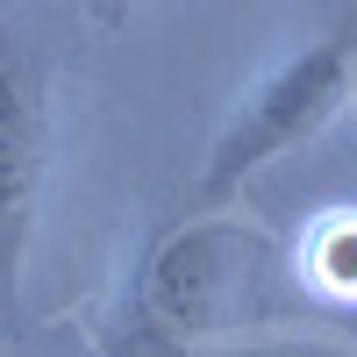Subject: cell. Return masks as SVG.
<instances>
[{
  "instance_id": "cell-5",
  "label": "cell",
  "mask_w": 357,
  "mask_h": 357,
  "mask_svg": "<svg viewBox=\"0 0 357 357\" xmlns=\"http://www.w3.org/2000/svg\"><path fill=\"white\" fill-rule=\"evenodd\" d=\"M86 8H93V22H122V15H129V0H86Z\"/></svg>"
},
{
  "instance_id": "cell-3",
  "label": "cell",
  "mask_w": 357,
  "mask_h": 357,
  "mask_svg": "<svg viewBox=\"0 0 357 357\" xmlns=\"http://www.w3.org/2000/svg\"><path fill=\"white\" fill-rule=\"evenodd\" d=\"M57 151V107H50V57L0 29V301L22 286V257L43 215Z\"/></svg>"
},
{
  "instance_id": "cell-1",
  "label": "cell",
  "mask_w": 357,
  "mask_h": 357,
  "mask_svg": "<svg viewBox=\"0 0 357 357\" xmlns=\"http://www.w3.org/2000/svg\"><path fill=\"white\" fill-rule=\"evenodd\" d=\"M357 100V15H343L336 29L293 43L286 57H272L236 107L222 114L215 143H207V165H200V200H236L264 165L293 158L301 143H314L336 114Z\"/></svg>"
},
{
  "instance_id": "cell-2",
  "label": "cell",
  "mask_w": 357,
  "mask_h": 357,
  "mask_svg": "<svg viewBox=\"0 0 357 357\" xmlns=\"http://www.w3.org/2000/svg\"><path fill=\"white\" fill-rule=\"evenodd\" d=\"M279 272V243L243 215H186L143 257L136 314L172 350L215 343L243 321H264V286Z\"/></svg>"
},
{
  "instance_id": "cell-4",
  "label": "cell",
  "mask_w": 357,
  "mask_h": 357,
  "mask_svg": "<svg viewBox=\"0 0 357 357\" xmlns=\"http://www.w3.org/2000/svg\"><path fill=\"white\" fill-rule=\"evenodd\" d=\"M293 264H301V279L321 293V301L357 307V207H336V215H321V222L301 236Z\"/></svg>"
}]
</instances>
